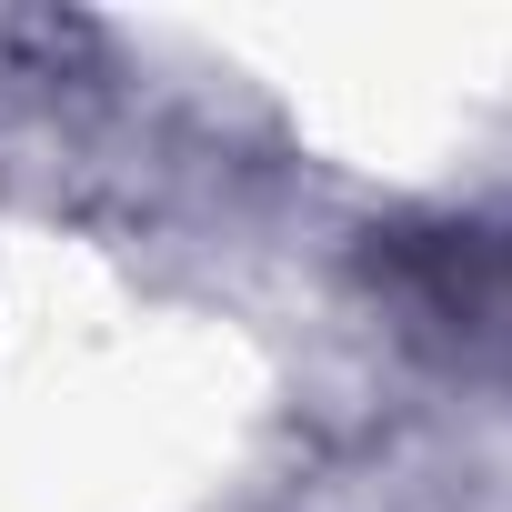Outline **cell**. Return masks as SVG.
I'll return each instance as SVG.
<instances>
[{"label":"cell","instance_id":"1","mask_svg":"<svg viewBox=\"0 0 512 512\" xmlns=\"http://www.w3.org/2000/svg\"><path fill=\"white\" fill-rule=\"evenodd\" d=\"M372 282L402 332L452 372H512V231L502 221H422L372 251Z\"/></svg>","mask_w":512,"mask_h":512}]
</instances>
